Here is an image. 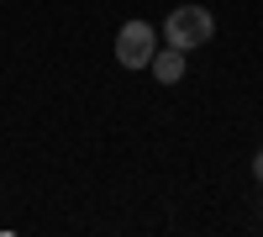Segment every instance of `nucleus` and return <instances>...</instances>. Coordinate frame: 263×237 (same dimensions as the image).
<instances>
[{"instance_id": "obj_2", "label": "nucleus", "mask_w": 263, "mask_h": 237, "mask_svg": "<svg viewBox=\"0 0 263 237\" xmlns=\"http://www.w3.org/2000/svg\"><path fill=\"white\" fill-rule=\"evenodd\" d=\"M153 53H158V27L142 21V16L121 21V32H116V63L121 69H147Z\"/></svg>"}, {"instance_id": "obj_1", "label": "nucleus", "mask_w": 263, "mask_h": 237, "mask_svg": "<svg viewBox=\"0 0 263 237\" xmlns=\"http://www.w3.org/2000/svg\"><path fill=\"white\" fill-rule=\"evenodd\" d=\"M158 37H168V48H179V53H195L216 37V16L205 6H174L168 21L158 27Z\"/></svg>"}, {"instance_id": "obj_4", "label": "nucleus", "mask_w": 263, "mask_h": 237, "mask_svg": "<svg viewBox=\"0 0 263 237\" xmlns=\"http://www.w3.org/2000/svg\"><path fill=\"white\" fill-rule=\"evenodd\" d=\"M253 179L263 185V148H258V153H253Z\"/></svg>"}, {"instance_id": "obj_3", "label": "nucleus", "mask_w": 263, "mask_h": 237, "mask_svg": "<svg viewBox=\"0 0 263 237\" xmlns=\"http://www.w3.org/2000/svg\"><path fill=\"white\" fill-rule=\"evenodd\" d=\"M147 74L158 79V84H179V79L190 74V69H184V53H179V48H158L153 63H147Z\"/></svg>"}]
</instances>
